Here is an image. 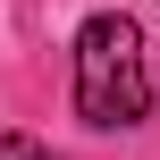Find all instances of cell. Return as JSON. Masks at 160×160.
Returning a JSON list of instances; mask_svg holds the SVG:
<instances>
[{
    "label": "cell",
    "instance_id": "1",
    "mask_svg": "<svg viewBox=\"0 0 160 160\" xmlns=\"http://www.w3.org/2000/svg\"><path fill=\"white\" fill-rule=\"evenodd\" d=\"M152 101V68H143V25L127 8H101L76 25V118L84 127H135Z\"/></svg>",
    "mask_w": 160,
    "mask_h": 160
},
{
    "label": "cell",
    "instance_id": "2",
    "mask_svg": "<svg viewBox=\"0 0 160 160\" xmlns=\"http://www.w3.org/2000/svg\"><path fill=\"white\" fill-rule=\"evenodd\" d=\"M0 160H51V152H42L34 135H0Z\"/></svg>",
    "mask_w": 160,
    "mask_h": 160
}]
</instances>
